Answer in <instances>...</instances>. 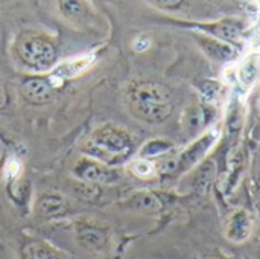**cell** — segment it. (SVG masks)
<instances>
[{
  "instance_id": "13",
  "label": "cell",
  "mask_w": 260,
  "mask_h": 259,
  "mask_svg": "<svg viewBox=\"0 0 260 259\" xmlns=\"http://www.w3.org/2000/svg\"><path fill=\"white\" fill-rule=\"evenodd\" d=\"M203 29L209 31L210 34L219 37L221 40H236L241 35V24L239 21L224 20L219 23H213L210 26H203Z\"/></svg>"
},
{
  "instance_id": "2",
  "label": "cell",
  "mask_w": 260,
  "mask_h": 259,
  "mask_svg": "<svg viewBox=\"0 0 260 259\" xmlns=\"http://www.w3.org/2000/svg\"><path fill=\"white\" fill-rule=\"evenodd\" d=\"M82 151L105 165H116L133 151V137L125 128L107 124L90 134Z\"/></svg>"
},
{
  "instance_id": "5",
  "label": "cell",
  "mask_w": 260,
  "mask_h": 259,
  "mask_svg": "<svg viewBox=\"0 0 260 259\" xmlns=\"http://www.w3.org/2000/svg\"><path fill=\"white\" fill-rule=\"evenodd\" d=\"M21 96L32 105H44L52 102L55 96V89L52 82L44 76H30L21 82Z\"/></svg>"
},
{
  "instance_id": "7",
  "label": "cell",
  "mask_w": 260,
  "mask_h": 259,
  "mask_svg": "<svg viewBox=\"0 0 260 259\" xmlns=\"http://www.w3.org/2000/svg\"><path fill=\"white\" fill-rule=\"evenodd\" d=\"M253 232V220L247 211H236L230 215L225 224V237L232 243H244Z\"/></svg>"
},
{
  "instance_id": "22",
  "label": "cell",
  "mask_w": 260,
  "mask_h": 259,
  "mask_svg": "<svg viewBox=\"0 0 260 259\" xmlns=\"http://www.w3.org/2000/svg\"><path fill=\"white\" fill-rule=\"evenodd\" d=\"M3 157H5V143H3V140H2V137H0V165H2Z\"/></svg>"
},
{
  "instance_id": "16",
  "label": "cell",
  "mask_w": 260,
  "mask_h": 259,
  "mask_svg": "<svg viewBox=\"0 0 260 259\" xmlns=\"http://www.w3.org/2000/svg\"><path fill=\"white\" fill-rule=\"evenodd\" d=\"M73 189H75V194L82 198V200H91L94 198L96 195H99V188L98 185H93V183H87V182H82V180H76L73 183Z\"/></svg>"
},
{
  "instance_id": "11",
  "label": "cell",
  "mask_w": 260,
  "mask_h": 259,
  "mask_svg": "<svg viewBox=\"0 0 260 259\" xmlns=\"http://www.w3.org/2000/svg\"><path fill=\"white\" fill-rule=\"evenodd\" d=\"M21 259H61L55 249L40 240L29 238L20 247Z\"/></svg>"
},
{
  "instance_id": "14",
  "label": "cell",
  "mask_w": 260,
  "mask_h": 259,
  "mask_svg": "<svg viewBox=\"0 0 260 259\" xmlns=\"http://www.w3.org/2000/svg\"><path fill=\"white\" fill-rule=\"evenodd\" d=\"M206 113L201 105H192L187 107V110L183 114V125L187 131H195L201 128L206 122Z\"/></svg>"
},
{
  "instance_id": "21",
  "label": "cell",
  "mask_w": 260,
  "mask_h": 259,
  "mask_svg": "<svg viewBox=\"0 0 260 259\" xmlns=\"http://www.w3.org/2000/svg\"><path fill=\"white\" fill-rule=\"evenodd\" d=\"M254 172H256L257 183L260 185V154H259V157H257V165H256V169H254Z\"/></svg>"
},
{
  "instance_id": "9",
  "label": "cell",
  "mask_w": 260,
  "mask_h": 259,
  "mask_svg": "<svg viewBox=\"0 0 260 259\" xmlns=\"http://www.w3.org/2000/svg\"><path fill=\"white\" fill-rule=\"evenodd\" d=\"M58 6L61 14L75 24H85L93 17L85 0H58Z\"/></svg>"
},
{
  "instance_id": "17",
  "label": "cell",
  "mask_w": 260,
  "mask_h": 259,
  "mask_svg": "<svg viewBox=\"0 0 260 259\" xmlns=\"http://www.w3.org/2000/svg\"><path fill=\"white\" fill-rule=\"evenodd\" d=\"M133 205L136 208H140V209H158L160 208V200L154 195V194H149V192H142L139 195H136L133 198Z\"/></svg>"
},
{
  "instance_id": "12",
  "label": "cell",
  "mask_w": 260,
  "mask_h": 259,
  "mask_svg": "<svg viewBox=\"0 0 260 259\" xmlns=\"http://www.w3.org/2000/svg\"><path fill=\"white\" fill-rule=\"evenodd\" d=\"M200 44L204 49V52L212 60H216V61H229V60L235 58V55H236L235 49L230 44H227L225 41L216 40V38L203 37V38H200Z\"/></svg>"
},
{
  "instance_id": "6",
  "label": "cell",
  "mask_w": 260,
  "mask_h": 259,
  "mask_svg": "<svg viewBox=\"0 0 260 259\" xmlns=\"http://www.w3.org/2000/svg\"><path fill=\"white\" fill-rule=\"evenodd\" d=\"M76 240L78 243L91 252L102 250L108 243V234L104 227L93 223H79L76 227Z\"/></svg>"
},
{
  "instance_id": "4",
  "label": "cell",
  "mask_w": 260,
  "mask_h": 259,
  "mask_svg": "<svg viewBox=\"0 0 260 259\" xmlns=\"http://www.w3.org/2000/svg\"><path fill=\"white\" fill-rule=\"evenodd\" d=\"M73 174L78 180L87 183H114L119 179L116 169H111L108 165L93 159V157H79L73 165Z\"/></svg>"
},
{
  "instance_id": "18",
  "label": "cell",
  "mask_w": 260,
  "mask_h": 259,
  "mask_svg": "<svg viewBox=\"0 0 260 259\" xmlns=\"http://www.w3.org/2000/svg\"><path fill=\"white\" fill-rule=\"evenodd\" d=\"M148 2L160 9H177L183 5L184 0H148Z\"/></svg>"
},
{
  "instance_id": "8",
  "label": "cell",
  "mask_w": 260,
  "mask_h": 259,
  "mask_svg": "<svg viewBox=\"0 0 260 259\" xmlns=\"http://www.w3.org/2000/svg\"><path fill=\"white\" fill-rule=\"evenodd\" d=\"M67 209L69 203L66 197L58 192H44L38 197L35 203V212L38 214V217L46 220L61 217L67 212Z\"/></svg>"
},
{
  "instance_id": "19",
  "label": "cell",
  "mask_w": 260,
  "mask_h": 259,
  "mask_svg": "<svg viewBox=\"0 0 260 259\" xmlns=\"http://www.w3.org/2000/svg\"><path fill=\"white\" fill-rule=\"evenodd\" d=\"M133 172H136L140 177H146L152 172V166L145 160H139L133 165Z\"/></svg>"
},
{
  "instance_id": "10",
  "label": "cell",
  "mask_w": 260,
  "mask_h": 259,
  "mask_svg": "<svg viewBox=\"0 0 260 259\" xmlns=\"http://www.w3.org/2000/svg\"><path fill=\"white\" fill-rule=\"evenodd\" d=\"M213 134H206L203 136L200 140H197L190 148H187L181 156L180 159L177 160V169H189L190 166H193L204 154L206 151L209 150V147L212 145L213 142Z\"/></svg>"
},
{
  "instance_id": "15",
  "label": "cell",
  "mask_w": 260,
  "mask_h": 259,
  "mask_svg": "<svg viewBox=\"0 0 260 259\" xmlns=\"http://www.w3.org/2000/svg\"><path fill=\"white\" fill-rule=\"evenodd\" d=\"M172 143L169 140H163V139H157V140H151L148 142L143 150L140 151V156L142 157H155V156H160L163 153H166L168 150H171Z\"/></svg>"
},
{
  "instance_id": "20",
  "label": "cell",
  "mask_w": 260,
  "mask_h": 259,
  "mask_svg": "<svg viewBox=\"0 0 260 259\" xmlns=\"http://www.w3.org/2000/svg\"><path fill=\"white\" fill-rule=\"evenodd\" d=\"M9 104V96H8V90L5 87V84L0 81V110L6 108Z\"/></svg>"
},
{
  "instance_id": "23",
  "label": "cell",
  "mask_w": 260,
  "mask_h": 259,
  "mask_svg": "<svg viewBox=\"0 0 260 259\" xmlns=\"http://www.w3.org/2000/svg\"><path fill=\"white\" fill-rule=\"evenodd\" d=\"M206 259H224V258H219V256H209V258Z\"/></svg>"
},
{
  "instance_id": "1",
  "label": "cell",
  "mask_w": 260,
  "mask_h": 259,
  "mask_svg": "<svg viewBox=\"0 0 260 259\" xmlns=\"http://www.w3.org/2000/svg\"><path fill=\"white\" fill-rule=\"evenodd\" d=\"M125 99L129 113L146 124H161L174 113L171 90L155 81L133 82Z\"/></svg>"
},
{
  "instance_id": "3",
  "label": "cell",
  "mask_w": 260,
  "mask_h": 259,
  "mask_svg": "<svg viewBox=\"0 0 260 259\" xmlns=\"http://www.w3.org/2000/svg\"><path fill=\"white\" fill-rule=\"evenodd\" d=\"M18 60L34 70H47L56 61V49L50 40L35 34L18 37L14 46Z\"/></svg>"
}]
</instances>
